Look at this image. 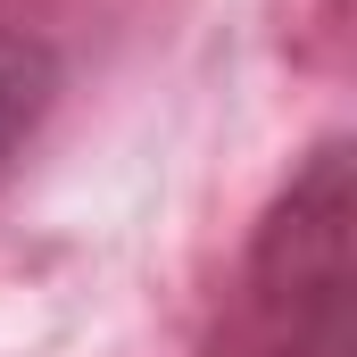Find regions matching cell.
I'll return each mask as SVG.
<instances>
[{"instance_id":"cell-1","label":"cell","mask_w":357,"mask_h":357,"mask_svg":"<svg viewBox=\"0 0 357 357\" xmlns=\"http://www.w3.org/2000/svg\"><path fill=\"white\" fill-rule=\"evenodd\" d=\"M50 100H59V50L0 0V183L25 158V142L42 133Z\"/></svg>"}]
</instances>
